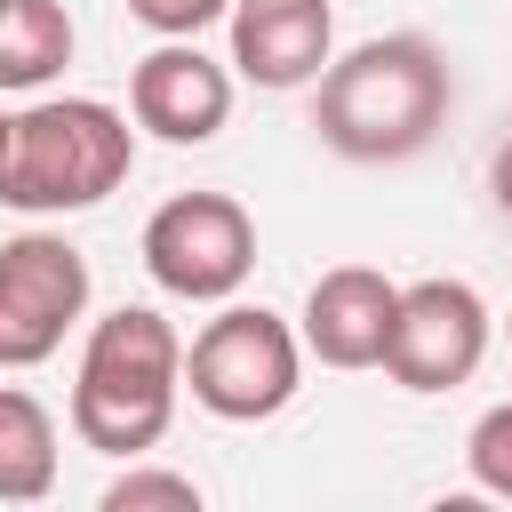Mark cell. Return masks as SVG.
I'll list each match as a JSON object with an SVG mask.
<instances>
[{
    "mask_svg": "<svg viewBox=\"0 0 512 512\" xmlns=\"http://www.w3.org/2000/svg\"><path fill=\"white\" fill-rule=\"evenodd\" d=\"M448 104H456L448 56L424 32H384V40H360L352 56H328L312 128L344 160H408L440 136Z\"/></svg>",
    "mask_w": 512,
    "mask_h": 512,
    "instance_id": "1",
    "label": "cell"
},
{
    "mask_svg": "<svg viewBox=\"0 0 512 512\" xmlns=\"http://www.w3.org/2000/svg\"><path fill=\"white\" fill-rule=\"evenodd\" d=\"M184 384V336L152 304H120L88 328L80 376H72V432L96 456H144L160 448Z\"/></svg>",
    "mask_w": 512,
    "mask_h": 512,
    "instance_id": "2",
    "label": "cell"
},
{
    "mask_svg": "<svg viewBox=\"0 0 512 512\" xmlns=\"http://www.w3.org/2000/svg\"><path fill=\"white\" fill-rule=\"evenodd\" d=\"M128 168H136V128L96 96L24 104L0 136V200L24 216L96 208L128 184Z\"/></svg>",
    "mask_w": 512,
    "mask_h": 512,
    "instance_id": "3",
    "label": "cell"
},
{
    "mask_svg": "<svg viewBox=\"0 0 512 512\" xmlns=\"http://www.w3.org/2000/svg\"><path fill=\"white\" fill-rule=\"evenodd\" d=\"M304 376V336L264 312V304H224L192 344H184V384L208 416L224 424H264L296 400Z\"/></svg>",
    "mask_w": 512,
    "mask_h": 512,
    "instance_id": "4",
    "label": "cell"
},
{
    "mask_svg": "<svg viewBox=\"0 0 512 512\" xmlns=\"http://www.w3.org/2000/svg\"><path fill=\"white\" fill-rule=\"evenodd\" d=\"M144 272L184 304H224L256 272V224L232 192H176L144 224Z\"/></svg>",
    "mask_w": 512,
    "mask_h": 512,
    "instance_id": "5",
    "label": "cell"
},
{
    "mask_svg": "<svg viewBox=\"0 0 512 512\" xmlns=\"http://www.w3.org/2000/svg\"><path fill=\"white\" fill-rule=\"evenodd\" d=\"M88 312V256L64 232H16L0 248V368H40Z\"/></svg>",
    "mask_w": 512,
    "mask_h": 512,
    "instance_id": "6",
    "label": "cell"
},
{
    "mask_svg": "<svg viewBox=\"0 0 512 512\" xmlns=\"http://www.w3.org/2000/svg\"><path fill=\"white\" fill-rule=\"evenodd\" d=\"M480 352H488V304L464 280H416V288H400L392 344H384L392 384H408V392H456L480 368Z\"/></svg>",
    "mask_w": 512,
    "mask_h": 512,
    "instance_id": "7",
    "label": "cell"
},
{
    "mask_svg": "<svg viewBox=\"0 0 512 512\" xmlns=\"http://www.w3.org/2000/svg\"><path fill=\"white\" fill-rule=\"evenodd\" d=\"M128 112L136 128H152L160 144H208L232 120V72L208 64L192 40H168L152 56H136L128 72Z\"/></svg>",
    "mask_w": 512,
    "mask_h": 512,
    "instance_id": "8",
    "label": "cell"
},
{
    "mask_svg": "<svg viewBox=\"0 0 512 512\" xmlns=\"http://www.w3.org/2000/svg\"><path fill=\"white\" fill-rule=\"evenodd\" d=\"M392 312H400V288L368 264H336L312 280L304 296V352L320 368H384V344H392Z\"/></svg>",
    "mask_w": 512,
    "mask_h": 512,
    "instance_id": "9",
    "label": "cell"
},
{
    "mask_svg": "<svg viewBox=\"0 0 512 512\" xmlns=\"http://www.w3.org/2000/svg\"><path fill=\"white\" fill-rule=\"evenodd\" d=\"M328 0H232V64L256 88H304L328 72Z\"/></svg>",
    "mask_w": 512,
    "mask_h": 512,
    "instance_id": "10",
    "label": "cell"
},
{
    "mask_svg": "<svg viewBox=\"0 0 512 512\" xmlns=\"http://www.w3.org/2000/svg\"><path fill=\"white\" fill-rule=\"evenodd\" d=\"M48 488H56V416L24 384H0V504H40Z\"/></svg>",
    "mask_w": 512,
    "mask_h": 512,
    "instance_id": "11",
    "label": "cell"
},
{
    "mask_svg": "<svg viewBox=\"0 0 512 512\" xmlns=\"http://www.w3.org/2000/svg\"><path fill=\"white\" fill-rule=\"evenodd\" d=\"M72 64L64 0H0V88H40Z\"/></svg>",
    "mask_w": 512,
    "mask_h": 512,
    "instance_id": "12",
    "label": "cell"
},
{
    "mask_svg": "<svg viewBox=\"0 0 512 512\" xmlns=\"http://www.w3.org/2000/svg\"><path fill=\"white\" fill-rule=\"evenodd\" d=\"M464 464H472V480H480L488 496H504V504H512V400H504V408H488V416L472 424Z\"/></svg>",
    "mask_w": 512,
    "mask_h": 512,
    "instance_id": "13",
    "label": "cell"
},
{
    "mask_svg": "<svg viewBox=\"0 0 512 512\" xmlns=\"http://www.w3.org/2000/svg\"><path fill=\"white\" fill-rule=\"evenodd\" d=\"M144 504L200 512V480H184V472H120V480L104 488V512H144Z\"/></svg>",
    "mask_w": 512,
    "mask_h": 512,
    "instance_id": "14",
    "label": "cell"
},
{
    "mask_svg": "<svg viewBox=\"0 0 512 512\" xmlns=\"http://www.w3.org/2000/svg\"><path fill=\"white\" fill-rule=\"evenodd\" d=\"M128 16L152 24L160 40H192V32H208L216 16H232V0H128Z\"/></svg>",
    "mask_w": 512,
    "mask_h": 512,
    "instance_id": "15",
    "label": "cell"
},
{
    "mask_svg": "<svg viewBox=\"0 0 512 512\" xmlns=\"http://www.w3.org/2000/svg\"><path fill=\"white\" fill-rule=\"evenodd\" d=\"M488 184H496V208L512 216V136L496 144V160H488Z\"/></svg>",
    "mask_w": 512,
    "mask_h": 512,
    "instance_id": "16",
    "label": "cell"
},
{
    "mask_svg": "<svg viewBox=\"0 0 512 512\" xmlns=\"http://www.w3.org/2000/svg\"><path fill=\"white\" fill-rule=\"evenodd\" d=\"M0 136H8V112H0Z\"/></svg>",
    "mask_w": 512,
    "mask_h": 512,
    "instance_id": "17",
    "label": "cell"
},
{
    "mask_svg": "<svg viewBox=\"0 0 512 512\" xmlns=\"http://www.w3.org/2000/svg\"><path fill=\"white\" fill-rule=\"evenodd\" d=\"M504 336H512V320H504Z\"/></svg>",
    "mask_w": 512,
    "mask_h": 512,
    "instance_id": "18",
    "label": "cell"
}]
</instances>
